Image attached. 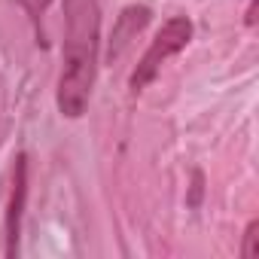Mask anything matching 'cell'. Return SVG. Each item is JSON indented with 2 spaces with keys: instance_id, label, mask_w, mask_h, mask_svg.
Returning <instances> with one entry per match:
<instances>
[{
  "instance_id": "obj_1",
  "label": "cell",
  "mask_w": 259,
  "mask_h": 259,
  "mask_svg": "<svg viewBox=\"0 0 259 259\" xmlns=\"http://www.w3.org/2000/svg\"><path fill=\"white\" fill-rule=\"evenodd\" d=\"M64 13V46L58 76V110L67 119H79L89 107L98 49H101V7L98 0H61Z\"/></svg>"
},
{
  "instance_id": "obj_2",
  "label": "cell",
  "mask_w": 259,
  "mask_h": 259,
  "mask_svg": "<svg viewBox=\"0 0 259 259\" xmlns=\"http://www.w3.org/2000/svg\"><path fill=\"white\" fill-rule=\"evenodd\" d=\"M189 40H192V22H189L186 16L168 19V22L162 25V31L153 37V43H150V49L144 52V58L138 61L132 79H128L132 92H144V89L159 76L162 64H165L168 58H174L177 52H183V49L189 46Z\"/></svg>"
},
{
  "instance_id": "obj_3",
  "label": "cell",
  "mask_w": 259,
  "mask_h": 259,
  "mask_svg": "<svg viewBox=\"0 0 259 259\" xmlns=\"http://www.w3.org/2000/svg\"><path fill=\"white\" fill-rule=\"evenodd\" d=\"M150 19H153V10L144 7V4H132V7H125L119 13L116 25L110 31V40H107V61L110 64H116L128 52V46L138 40V34L150 25Z\"/></svg>"
},
{
  "instance_id": "obj_4",
  "label": "cell",
  "mask_w": 259,
  "mask_h": 259,
  "mask_svg": "<svg viewBox=\"0 0 259 259\" xmlns=\"http://www.w3.org/2000/svg\"><path fill=\"white\" fill-rule=\"evenodd\" d=\"M28 201V156H16L13 168V189L7 204V256H19V238H22V217Z\"/></svg>"
},
{
  "instance_id": "obj_5",
  "label": "cell",
  "mask_w": 259,
  "mask_h": 259,
  "mask_svg": "<svg viewBox=\"0 0 259 259\" xmlns=\"http://www.w3.org/2000/svg\"><path fill=\"white\" fill-rule=\"evenodd\" d=\"M244 259H259V220H250L244 229V244H241Z\"/></svg>"
},
{
  "instance_id": "obj_6",
  "label": "cell",
  "mask_w": 259,
  "mask_h": 259,
  "mask_svg": "<svg viewBox=\"0 0 259 259\" xmlns=\"http://www.w3.org/2000/svg\"><path fill=\"white\" fill-rule=\"evenodd\" d=\"M16 4L28 13V19L40 28V22H43V13H46V7L52 4V0H16Z\"/></svg>"
},
{
  "instance_id": "obj_7",
  "label": "cell",
  "mask_w": 259,
  "mask_h": 259,
  "mask_svg": "<svg viewBox=\"0 0 259 259\" xmlns=\"http://www.w3.org/2000/svg\"><path fill=\"white\" fill-rule=\"evenodd\" d=\"M247 25H256V0L250 4V10H247Z\"/></svg>"
}]
</instances>
